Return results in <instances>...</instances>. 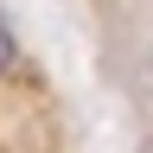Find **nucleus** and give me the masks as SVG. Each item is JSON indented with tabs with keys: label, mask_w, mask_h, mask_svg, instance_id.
Listing matches in <instances>:
<instances>
[{
	"label": "nucleus",
	"mask_w": 153,
	"mask_h": 153,
	"mask_svg": "<svg viewBox=\"0 0 153 153\" xmlns=\"http://www.w3.org/2000/svg\"><path fill=\"white\" fill-rule=\"evenodd\" d=\"M13 57H19V45H13V26H7V13H0V76L13 70Z\"/></svg>",
	"instance_id": "f257e3e1"
}]
</instances>
